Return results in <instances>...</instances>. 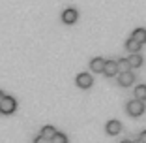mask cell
Here are the masks:
<instances>
[{"mask_svg": "<svg viewBox=\"0 0 146 143\" xmlns=\"http://www.w3.org/2000/svg\"><path fill=\"white\" fill-rule=\"evenodd\" d=\"M15 109H17V100L13 96H4L0 100V113L2 115H11Z\"/></svg>", "mask_w": 146, "mask_h": 143, "instance_id": "1", "label": "cell"}, {"mask_svg": "<svg viewBox=\"0 0 146 143\" xmlns=\"http://www.w3.org/2000/svg\"><path fill=\"white\" fill-rule=\"evenodd\" d=\"M144 102H139V100H131V102H127V105H125V111L131 115V117H141L142 113H144Z\"/></svg>", "mask_w": 146, "mask_h": 143, "instance_id": "2", "label": "cell"}, {"mask_svg": "<svg viewBox=\"0 0 146 143\" xmlns=\"http://www.w3.org/2000/svg\"><path fill=\"white\" fill-rule=\"evenodd\" d=\"M77 19H79V11L75 8H66L64 11H62V21H64L66 25H73Z\"/></svg>", "mask_w": 146, "mask_h": 143, "instance_id": "3", "label": "cell"}, {"mask_svg": "<svg viewBox=\"0 0 146 143\" xmlns=\"http://www.w3.org/2000/svg\"><path fill=\"white\" fill-rule=\"evenodd\" d=\"M77 87H81V89H90L92 87V83H94V79H92V75L90 74H86V72H82V74H79L77 75Z\"/></svg>", "mask_w": 146, "mask_h": 143, "instance_id": "4", "label": "cell"}, {"mask_svg": "<svg viewBox=\"0 0 146 143\" xmlns=\"http://www.w3.org/2000/svg\"><path fill=\"white\" fill-rule=\"evenodd\" d=\"M135 81V75L133 72H124V74H118V83L120 87H131Z\"/></svg>", "mask_w": 146, "mask_h": 143, "instance_id": "5", "label": "cell"}, {"mask_svg": "<svg viewBox=\"0 0 146 143\" xmlns=\"http://www.w3.org/2000/svg\"><path fill=\"white\" fill-rule=\"evenodd\" d=\"M105 132L109 136H118L122 132V122L120 121H109L107 126H105Z\"/></svg>", "mask_w": 146, "mask_h": 143, "instance_id": "6", "label": "cell"}, {"mask_svg": "<svg viewBox=\"0 0 146 143\" xmlns=\"http://www.w3.org/2000/svg\"><path fill=\"white\" fill-rule=\"evenodd\" d=\"M103 75L107 77H112V75L118 74V66H116V60H105V66H103Z\"/></svg>", "mask_w": 146, "mask_h": 143, "instance_id": "7", "label": "cell"}, {"mask_svg": "<svg viewBox=\"0 0 146 143\" xmlns=\"http://www.w3.org/2000/svg\"><path fill=\"white\" fill-rule=\"evenodd\" d=\"M103 66H105V58L101 56H96L90 60V70L92 72H103Z\"/></svg>", "mask_w": 146, "mask_h": 143, "instance_id": "8", "label": "cell"}, {"mask_svg": "<svg viewBox=\"0 0 146 143\" xmlns=\"http://www.w3.org/2000/svg\"><path fill=\"white\" fill-rule=\"evenodd\" d=\"M127 62H129V68H141L142 62H144V58H142L139 53H135V55L127 56Z\"/></svg>", "mask_w": 146, "mask_h": 143, "instance_id": "9", "label": "cell"}, {"mask_svg": "<svg viewBox=\"0 0 146 143\" xmlns=\"http://www.w3.org/2000/svg\"><path fill=\"white\" fill-rule=\"evenodd\" d=\"M54 134H56V128H54V126H49V124L43 126L41 132H39V136H41V138H45L47 141H51V139L54 138Z\"/></svg>", "mask_w": 146, "mask_h": 143, "instance_id": "10", "label": "cell"}, {"mask_svg": "<svg viewBox=\"0 0 146 143\" xmlns=\"http://www.w3.org/2000/svg\"><path fill=\"white\" fill-rule=\"evenodd\" d=\"M131 38L135 40V42H139V44H146V30L144 28H135L133 34H131Z\"/></svg>", "mask_w": 146, "mask_h": 143, "instance_id": "11", "label": "cell"}, {"mask_svg": "<svg viewBox=\"0 0 146 143\" xmlns=\"http://www.w3.org/2000/svg\"><path fill=\"white\" fill-rule=\"evenodd\" d=\"M141 47H142V45L139 44V42H135L133 38H129L127 42H125V49H127V51L131 53V55H135V53H139V51H141Z\"/></svg>", "mask_w": 146, "mask_h": 143, "instance_id": "12", "label": "cell"}, {"mask_svg": "<svg viewBox=\"0 0 146 143\" xmlns=\"http://www.w3.org/2000/svg\"><path fill=\"white\" fill-rule=\"evenodd\" d=\"M135 100H139V102H146V85H139V87H135Z\"/></svg>", "mask_w": 146, "mask_h": 143, "instance_id": "13", "label": "cell"}, {"mask_svg": "<svg viewBox=\"0 0 146 143\" xmlns=\"http://www.w3.org/2000/svg\"><path fill=\"white\" fill-rule=\"evenodd\" d=\"M116 66H118V74H124V72H129V62L127 58H120V60H116Z\"/></svg>", "mask_w": 146, "mask_h": 143, "instance_id": "14", "label": "cell"}, {"mask_svg": "<svg viewBox=\"0 0 146 143\" xmlns=\"http://www.w3.org/2000/svg\"><path fill=\"white\" fill-rule=\"evenodd\" d=\"M49 143H68V136H66V134H62V132H56V134H54V138H52Z\"/></svg>", "mask_w": 146, "mask_h": 143, "instance_id": "15", "label": "cell"}, {"mask_svg": "<svg viewBox=\"0 0 146 143\" xmlns=\"http://www.w3.org/2000/svg\"><path fill=\"white\" fill-rule=\"evenodd\" d=\"M34 143H49V141H47L45 138H41V136L38 134V136H36V139H34Z\"/></svg>", "mask_w": 146, "mask_h": 143, "instance_id": "16", "label": "cell"}, {"mask_svg": "<svg viewBox=\"0 0 146 143\" xmlns=\"http://www.w3.org/2000/svg\"><path fill=\"white\" fill-rule=\"evenodd\" d=\"M139 139H141L142 143H146V130H144V132H141V136H139Z\"/></svg>", "mask_w": 146, "mask_h": 143, "instance_id": "17", "label": "cell"}, {"mask_svg": "<svg viewBox=\"0 0 146 143\" xmlns=\"http://www.w3.org/2000/svg\"><path fill=\"white\" fill-rule=\"evenodd\" d=\"M120 143H133L131 139H124V141H120Z\"/></svg>", "mask_w": 146, "mask_h": 143, "instance_id": "18", "label": "cell"}, {"mask_svg": "<svg viewBox=\"0 0 146 143\" xmlns=\"http://www.w3.org/2000/svg\"><path fill=\"white\" fill-rule=\"evenodd\" d=\"M4 96H6V94H4V92H2V91H0V100H2V98H4Z\"/></svg>", "mask_w": 146, "mask_h": 143, "instance_id": "19", "label": "cell"}, {"mask_svg": "<svg viewBox=\"0 0 146 143\" xmlns=\"http://www.w3.org/2000/svg\"><path fill=\"white\" fill-rule=\"evenodd\" d=\"M133 143H142V141H141V139H135V141H133Z\"/></svg>", "mask_w": 146, "mask_h": 143, "instance_id": "20", "label": "cell"}]
</instances>
